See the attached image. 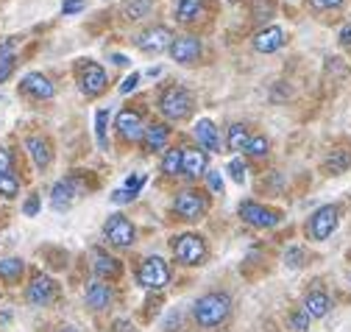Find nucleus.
Here are the masks:
<instances>
[{"instance_id":"obj_1","label":"nucleus","mask_w":351,"mask_h":332,"mask_svg":"<svg viewBox=\"0 0 351 332\" xmlns=\"http://www.w3.org/2000/svg\"><path fill=\"white\" fill-rule=\"evenodd\" d=\"M232 313V299L229 294H217V290H212V294H204L195 307H193V316L201 327L212 329V327H221Z\"/></svg>"},{"instance_id":"obj_2","label":"nucleus","mask_w":351,"mask_h":332,"mask_svg":"<svg viewBox=\"0 0 351 332\" xmlns=\"http://www.w3.org/2000/svg\"><path fill=\"white\" fill-rule=\"evenodd\" d=\"M193 95L184 90V87H167L162 95H159V112L170 120V123H179V120H187L190 112H193Z\"/></svg>"},{"instance_id":"obj_3","label":"nucleus","mask_w":351,"mask_h":332,"mask_svg":"<svg viewBox=\"0 0 351 332\" xmlns=\"http://www.w3.org/2000/svg\"><path fill=\"white\" fill-rule=\"evenodd\" d=\"M337 224H340V206L337 204H326V206H321V210L313 213L310 224H306V235L321 243L337 229Z\"/></svg>"},{"instance_id":"obj_4","label":"nucleus","mask_w":351,"mask_h":332,"mask_svg":"<svg viewBox=\"0 0 351 332\" xmlns=\"http://www.w3.org/2000/svg\"><path fill=\"white\" fill-rule=\"evenodd\" d=\"M173 210L184 221H201L206 215V210H209V198L204 193H198V190H184V193L176 195Z\"/></svg>"},{"instance_id":"obj_5","label":"nucleus","mask_w":351,"mask_h":332,"mask_svg":"<svg viewBox=\"0 0 351 332\" xmlns=\"http://www.w3.org/2000/svg\"><path fill=\"white\" fill-rule=\"evenodd\" d=\"M173 254L184 265H201L206 260V246L198 235H179L173 237Z\"/></svg>"},{"instance_id":"obj_6","label":"nucleus","mask_w":351,"mask_h":332,"mask_svg":"<svg viewBox=\"0 0 351 332\" xmlns=\"http://www.w3.org/2000/svg\"><path fill=\"white\" fill-rule=\"evenodd\" d=\"M240 218L248 224V226H256V229H271L282 221V213L274 210V206H265V204H256V201H243L240 204Z\"/></svg>"},{"instance_id":"obj_7","label":"nucleus","mask_w":351,"mask_h":332,"mask_svg":"<svg viewBox=\"0 0 351 332\" xmlns=\"http://www.w3.org/2000/svg\"><path fill=\"white\" fill-rule=\"evenodd\" d=\"M104 235H106V240H109L112 246H117V248H131V246H134V235H137V232H134V224H131L125 215L114 213V215L106 218Z\"/></svg>"},{"instance_id":"obj_8","label":"nucleus","mask_w":351,"mask_h":332,"mask_svg":"<svg viewBox=\"0 0 351 332\" xmlns=\"http://www.w3.org/2000/svg\"><path fill=\"white\" fill-rule=\"evenodd\" d=\"M137 279L148 290H162L170 282V268L162 257H148V260H143V265L137 271Z\"/></svg>"},{"instance_id":"obj_9","label":"nucleus","mask_w":351,"mask_h":332,"mask_svg":"<svg viewBox=\"0 0 351 332\" xmlns=\"http://www.w3.org/2000/svg\"><path fill=\"white\" fill-rule=\"evenodd\" d=\"M56 294H59L56 282H53L51 276H45V274H36V276L31 279L28 290H25V299H28L34 307H48V305L56 302Z\"/></svg>"},{"instance_id":"obj_10","label":"nucleus","mask_w":351,"mask_h":332,"mask_svg":"<svg viewBox=\"0 0 351 332\" xmlns=\"http://www.w3.org/2000/svg\"><path fill=\"white\" fill-rule=\"evenodd\" d=\"M134 43H137V48L145 51V54H162V51H167V48L173 45V31L165 28V25H154V28L137 34Z\"/></svg>"},{"instance_id":"obj_11","label":"nucleus","mask_w":351,"mask_h":332,"mask_svg":"<svg viewBox=\"0 0 351 332\" xmlns=\"http://www.w3.org/2000/svg\"><path fill=\"white\" fill-rule=\"evenodd\" d=\"M78 84H81V93L86 98L101 95L106 90V73H104V67L95 64V62H86L81 67V73H78Z\"/></svg>"},{"instance_id":"obj_12","label":"nucleus","mask_w":351,"mask_h":332,"mask_svg":"<svg viewBox=\"0 0 351 332\" xmlns=\"http://www.w3.org/2000/svg\"><path fill=\"white\" fill-rule=\"evenodd\" d=\"M78 195H81L78 179L67 176V179H62V182L53 185V190H51V206H53L56 213H64V210H70V206L78 201Z\"/></svg>"},{"instance_id":"obj_13","label":"nucleus","mask_w":351,"mask_h":332,"mask_svg":"<svg viewBox=\"0 0 351 332\" xmlns=\"http://www.w3.org/2000/svg\"><path fill=\"white\" fill-rule=\"evenodd\" d=\"M20 90L36 101H48L56 95V87H53V81L48 75H42V73H28L23 81H20Z\"/></svg>"},{"instance_id":"obj_14","label":"nucleus","mask_w":351,"mask_h":332,"mask_svg":"<svg viewBox=\"0 0 351 332\" xmlns=\"http://www.w3.org/2000/svg\"><path fill=\"white\" fill-rule=\"evenodd\" d=\"M117 132H120V137L128 140V143L143 140V134H145L143 115H140L137 109H123V112L117 115Z\"/></svg>"},{"instance_id":"obj_15","label":"nucleus","mask_w":351,"mask_h":332,"mask_svg":"<svg viewBox=\"0 0 351 332\" xmlns=\"http://www.w3.org/2000/svg\"><path fill=\"white\" fill-rule=\"evenodd\" d=\"M170 56H173V62H179V64H193L201 56L198 36H179V39H173Z\"/></svg>"},{"instance_id":"obj_16","label":"nucleus","mask_w":351,"mask_h":332,"mask_svg":"<svg viewBox=\"0 0 351 332\" xmlns=\"http://www.w3.org/2000/svg\"><path fill=\"white\" fill-rule=\"evenodd\" d=\"M25 148H28V156L34 159V165H36L39 171H45L48 165H51V159H53V148H51V143H48L45 137L31 134V137L25 140Z\"/></svg>"},{"instance_id":"obj_17","label":"nucleus","mask_w":351,"mask_h":332,"mask_svg":"<svg viewBox=\"0 0 351 332\" xmlns=\"http://www.w3.org/2000/svg\"><path fill=\"white\" fill-rule=\"evenodd\" d=\"M282 45H285V31H282L279 25H271V28L259 31V34L254 36V51H259V54H274V51H279Z\"/></svg>"},{"instance_id":"obj_18","label":"nucleus","mask_w":351,"mask_h":332,"mask_svg":"<svg viewBox=\"0 0 351 332\" xmlns=\"http://www.w3.org/2000/svg\"><path fill=\"white\" fill-rule=\"evenodd\" d=\"M193 134H195V140L204 151H221V137H217V129H215V123L209 117H201L195 123Z\"/></svg>"},{"instance_id":"obj_19","label":"nucleus","mask_w":351,"mask_h":332,"mask_svg":"<svg viewBox=\"0 0 351 332\" xmlns=\"http://www.w3.org/2000/svg\"><path fill=\"white\" fill-rule=\"evenodd\" d=\"M114 294H112V285H106L104 279L93 282L90 287H86V305H90L93 310H106L112 305Z\"/></svg>"},{"instance_id":"obj_20","label":"nucleus","mask_w":351,"mask_h":332,"mask_svg":"<svg viewBox=\"0 0 351 332\" xmlns=\"http://www.w3.org/2000/svg\"><path fill=\"white\" fill-rule=\"evenodd\" d=\"M304 310H306V316H310V318H324L332 310L329 294H326V290H310L306 299H304Z\"/></svg>"},{"instance_id":"obj_21","label":"nucleus","mask_w":351,"mask_h":332,"mask_svg":"<svg viewBox=\"0 0 351 332\" xmlns=\"http://www.w3.org/2000/svg\"><path fill=\"white\" fill-rule=\"evenodd\" d=\"M170 140V129L165 126V123H151V126H145V134H143V145L145 151H162Z\"/></svg>"},{"instance_id":"obj_22","label":"nucleus","mask_w":351,"mask_h":332,"mask_svg":"<svg viewBox=\"0 0 351 332\" xmlns=\"http://www.w3.org/2000/svg\"><path fill=\"white\" fill-rule=\"evenodd\" d=\"M95 274L101 279H117L123 274V265H120V260L109 257L104 248H95Z\"/></svg>"},{"instance_id":"obj_23","label":"nucleus","mask_w":351,"mask_h":332,"mask_svg":"<svg viewBox=\"0 0 351 332\" xmlns=\"http://www.w3.org/2000/svg\"><path fill=\"white\" fill-rule=\"evenodd\" d=\"M204 12H206L204 0H179V3H176V20L179 23H193V20L204 17Z\"/></svg>"},{"instance_id":"obj_24","label":"nucleus","mask_w":351,"mask_h":332,"mask_svg":"<svg viewBox=\"0 0 351 332\" xmlns=\"http://www.w3.org/2000/svg\"><path fill=\"white\" fill-rule=\"evenodd\" d=\"M190 179H198L204 171H206V151H198V148H187L184 151V168H182Z\"/></svg>"},{"instance_id":"obj_25","label":"nucleus","mask_w":351,"mask_h":332,"mask_svg":"<svg viewBox=\"0 0 351 332\" xmlns=\"http://www.w3.org/2000/svg\"><path fill=\"white\" fill-rule=\"evenodd\" d=\"M184 168V148H167L162 156V174L165 176H176Z\"/></svg>"},{"instance_id":"obj_26","label":"nucleus","mask_w":351,"mask_h":332,"mask_svg":"<svg viewBox=\"0 0 351 332\" xmlns=\"http://www.w3.org/2000/svg\"><path fill=\"white\" fill-rule=\"evenodd\" d=\"M351 168V154L346 151V148H337V151H332L329 156H326V171L332 174V176H340V174H346Z\"/></svg>"},{"instance_id":"obj_27","label":"nucleus","mask_w":351,"mask_h":332,"mask_svg":"<svg viewBox=\"0 0 351 332\" xmlns=\"http://www.w3.org/2000/svg\"><path fill=\"white\" fill-rule=\"evenodd\" d=\"M151 9H154V0H125L123 3V14L128 20H143L151 14Z\"/></svg>"},{"instance_id":"obj_28","label":"nucleus","mask_w":351,"mask_h":332,"mask_svg":"<svg viewBox=\"0 0 351 332\" xmlns=\"http://www.w3.org/2000/svg\"><path fill=\"white\" fill-rule=\"evenodd\" d=\"M25 271V263L20 257H9V260H0V279L6 282H17Z\"/></svg>"},{"instance_id":"obj_29","label":"nucleus","mask_w":351,"mask_h":332,"mask_svg":"<svg viewBox=\"0 0 351 332\" xmlns=\"http://www.w3.org/2000/svg\"><path fill=\"white\" fill-rule=\"evenodd\" d=\"M248 140H251V134H248L245 126H240V123H234V126L229 129V148L232 151H245L248 148Z\"/></svg>"},{"instance_id":"obj_30","label":"nucleus","mask_w":351,"mask_h":332,"mask_svg":"<svg viewBox=\"0 0 351 332\" xmlns=\"http://www.w3.org/2000/svg\"><path fill=\"white\" fill-rule=\"evenodd\" d=\"M268 151H271V140H268L265 134H254V137L248 140V148H245V154H251V156H256V159L268 156Z\"/></svg>"},{"instance_id":"obj_31","label":"nucleus","mask_w":351,"mask_h":332,"mask_svg":"<svg viewBox=\"0 0 351 332\" xmlns=\"http://www.w3.org/2000/svg\"><path fill=\"white\" fill-rule=\"evenodd\" d=\"M17 193H20V179L14 174L0 171V195L3 198H17Z\"/></svg>"},{"instance_id":"obj_32","label":"nucleus","mask_w":351,"mask_h":332,"mask_svg":"<svg viewBox=\"0 0 351 332\" xmlns=\"http://www.w3.org/2000/svg\"><path fill=\"white\" fill-rule=\"evenodd\" d=\"M106 120H109V112L106 109H98L95 112V137H98V145L106 148L109 140H106Z\"/></svg>"},{"instance_id":"obj_33","label":"nucleus","mask_w":351,"mask_h":332,"mask_svg":"<svg viewBox=\"0 0 351 332\" xmlns=\"http://www.w3.org/2000/svg\"><path fill=\"white\" fill-rule=\"evenodd\" d=\"M285 265L287 268H301L304 265V248L301 246H290L285 252Z\"/></svg>"},{"instance_id":"obj_34","label":"nucleus","mask_w":351,"mask_h":332,"mask_svg":"<svg viewBox=\"0 0 351 332\" xmlns=\"http://www.w3.org/2000/svg\"><path fill=\"white\" fill-rule=\"evenodd\" d=\"M310 316H306V310L301 307V310H295V313H290V327L295 329V332H306V329H310Z\"/></svg>"},{"instance_id":"obj_35","label":"nucleus","mask_w":351,"mask_h":332,"mask_svg":"<svg viewBox=\"0 0 351 332\" xmlns=\"http://www.w3.org/2000/svg\"><path fill=\"white\" fill-rule=\"evenodd\" d=\"M274 3L271 0H254V20H271Z\"/></svg>"},{"instance_id":"obj_36","label":"nucleus","mask_w":351,"mask_h":332,"mask_svg":"<svg viewBox=\"0 0 351 332\" xmlns=\"http://www.w3.org/2000/svg\"><path fill=\"white\" fill-rule=\"evenodd\" d=\"M226 171H229V176H232L237 185H243V182H245V165H243V159H232Z\"/></svg>"},{"instance_id":"obj_37","label":"nucleus","mask_w":351,"mask_h":332,"mask_svg":"<svg viewBox=\"0 0 351 332\" xmlns=\"http://www.w3.org/2000/svg\"><path fill=\"white\" fill-rule=\"evenodd\" d=\"M14 73V56H0V84Z\"/></svg>"},{"instance_id":"obj_38","label":"nucleus","mask_w":351,"mask_h":332,"mask_svg":"<svg viewBox=\"0 0 351 332\" xmlns=\"http://www.w3.org/2000/svg\"><path fill=\"white\" fill-rule=\"evenodd\" d=\"M137 84H140V73H131V75H125V78H123V84H120V93H123V95L134 93V90H137Z\"/></svg>"},{"instance_id":"obj_39","label":"nucleus","mask_w":351,"mask_h":332,"mask_svg":"<svg viewBox=\"0 0 351 332\" xmlns=\"http://www.w3.org/2000/svg\"><path fill=\"white\" fill-rule=\"evenodd\" d=\"M143 185H145V174H137V176H128V179H125V190L134 193V195L143 190Z\"/></svg>"},{"instance_id":"obj_40","label":"nucleus","mask_w":351,"mask_h":332,"mask_svg":"<svg viewBox=\"0 0 351 332\" xmlns=\"http://www.w3.org/2000/svg\"><path fill=\"white\" fill-rule=\"evenodd\" d=\"M0 171L14 174V162H12V151L9 148H0Z\"/></svg>"},{"instance_id":"obj_41","label":"nucleus","mask_w":351,"mask_h":332,"mask_svg":"<svg viewBox=\"0 0 351 332\" xmlns=\"http://www.w3.org/2000/svg\"><path fill=\"white\" fill-rule=\"evenodd\" d=\"M310 6H313L315 12H326V9H337V6H343V0H310Z\"/></svg>"},{"instance_id":"obj_42","label":"nucleus","mask_w":351,"mask_h":332,"mask_svg":"<svg viewBox=\"0 0 351 332\" xmlns=\"http://www.w3.org/2000/svg\"><path fill=\"white\" fill-rule=\"evenodd\" d=\"M23 213H25L28 218H34V215L39 213V195H28V201L23 204Z\"/></svg>"},{"instance_id":"obj_43","label":"nucleus","mask_w":351,"mask_h":332,"mask_svg":"<svg viewBox=\"0 0 351 332\" xmlns=\"http://www.w3.org/2000/svg\"><path fill=\"white\" fill-rule=\"evenodd\" d=\"M206 179H209V187H212L215 193H223V176H221V174H217V171H209Z\"/></svg>"},{"instance_id":"obj_44","label":"nucleus","mask_w":351,"mask_h":332,"mask_svg":"<svg viewBox=\"0 0 351 332\" xmlns=\"http://www.w3.org/2000/svg\"><path fill=\"white\" fill-rule=\"evenodd\" d=\"M134 198H137V195H134V193H128L125 187H120V190L112 193V201H114V204H128V201H134Z\"/></svg>"},{"instance_id":"obj_45","label":"nucleus","mask_w":351,"mask_h":332,"mask_svg":"<svg viewBox=\"0 0 351 332\" xmlns=\"http://www.w3.org/2000/svg\"><path fill=\"white\" fill-rule=\"evenodd\" d=\"M81 9H84V0H64V6H62L64 14H75Z\"/></svg>"},{"instance_id":"obj_46","label":"nucleus","mask_w":351,"mask_h":332,"mask_svg":"<svg viewBox=\"0 0 351 332\" xmlns=\"http://www.w3.org/2000/svg\"><path fill=\"white\" fill-rule=\"evenodd\" d=\"M340 45H343V48H351V25H343V31H340Z\"/></svg>"},{"instance_id":"obj_47","label":"nucleus","mask_w":351,"mask_h":332,"mask_svg":"<svg viewBox=\"0 0 351 332\" xmlns=\"http://www.w3.org/2000/svg\"><path fill=\"white\" fill-rule=\"evenodd\" d=\"M112 62H114V64H120V67H125V64H128V59H125V56H120V54H114V56H112Z\"/></svg>"},{"instance_id":"obj_48","label":"nucleus","mask_w":351,"mask_h":332,"mask_svg":"<svg viewBox=\"0 0 351 332\" xmlns=\"http://www.w3.org/2000/svg\"><path fill=\"white\" fill-rule=\"evenodd\" d=\"M59 332H81V329H75V327H62Z\"/></svg>"}]
</instances>
